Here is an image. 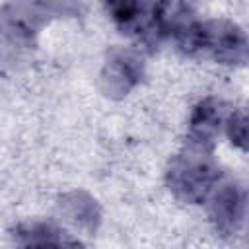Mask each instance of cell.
Returning <instances> with one entry per match:
<instances>
[{
  "mask_svg": "<svg viewBox=\"0 0 249 249\" xmlns=\"http://www.w3.org/2000/svg\"><path fill=\"white\" fill-rule=\"evenodd\" d=\"M173 37L187 54H206L222 64H245L247 60L245 31L228 19L196 21L191 18Z\"/></svg>",
  "mask_w": 249,
  "mask_h": 249,
  "instance_id": "obj_1",
  "label": "cell"
},
{
  "mask_svg": "<svg viewBox=\"0 0 249 249\" xmlns=\"http://www.w3.org/2000/svg\"><path fill=\"white\" fill-rule=\"evenodd\" d=\"M220 169L212 158V150L187 144L183 152L171 158L165 179L169 191L183 202H202L216 187Z\"/></svg>",
  "mask_w": 249,
  "mask_h": 249,
  "instance_id": "obj_2",
  "label": "cell"
},
{
  "mask_svg": "<svg viewBox=\"0 0 249 249\" xmlns=\"http://www.w3.org/2000/svg\"><path fill=\"white\" fill-rule=\"evenodd\" d=\"M142 78V60L132 51H115L101 72V86L107 95H126Z\"/></svg>",
  "mask_w": 249,
  "mask_h": 249,
  "instance_id": "obj_3",
  "label": "cell"
},
{
  "mask_svg": "<svg viewBox=\"0 0 249 249\" xmlns=\"http://www.w3.org/2000/svg\"><path fill=\"white\" fill-rule=\"evenodd\" d=\"M210 218L222 235H235L245 220V195L237 185H222L212 195Z\"/></svg>",
  "mask_w": 249,
  "mask_h": 249,
  "instance_id": "obj_4",
  "label": "cell"
},
{
  "mask_svg": "<svg viewBox=\"0 0 249 249\" xmlns=\"http://www.w3.org/2000/svg\"><path fill=\"white\" fill-rule=\"evenodd\" d=\"M222 123H224V105L216 99L200 101L193 109V115L189 121V142L187 144L212 150Z\"/></svg>",
  "mask_w": 249,
  "mask_h": 249,
  "instance_id": "obj_5",
  "label": "cell"
},
{
  "mask_svg": "<svg viewBox=\"0 0 249 249\" xmlns=\"http://www.w3.org/2000/svg\"><path fill=\"white\" fill-rule=\"evenodd\" d=\"M19 249H82L80 243L66 237L49 224H29L18 231Z\"/></svg>",
  "mask_w": 249,
  "mask_h": 249,
  "instance_id": "obj_6",
  "label": "cell"
},
{
  "mask_svg": "<svg viewBox=\"0 0 249 249\" xmlns=\"http://www.w3.org/2000/svg\"><path fill=\"white\" fill-rule=\"evenodd\" d=\"M64 206H68V216L78 222L80 226H89L93 228L99 214H97V206L95 200H91L89 196H86L84 193H74L70 195V200L64 202Z\"/></svg>",
  "mask_w": 249,
  "mask_h": 249,
  "instance_id": "obj_7",
  "label": "cell"
},
{
  "mask_svg": "<svg viewBox=\"0 0 249 249\" xmlns=\"http://www.w3.org/2000/svg\"><path fill=\"white\" fill-rule=\"evenodd\" d=\"M226 126H228V136H230V140H231L237 148L245 150V148H247V115H245V111H243V109L233 111V113L228 117Z\"/></svg>",
  "mask_w": 249,
  "mask_h": 249,
  "instance_id": "obj_8",
  "label": "cell"
}]
</instances>
